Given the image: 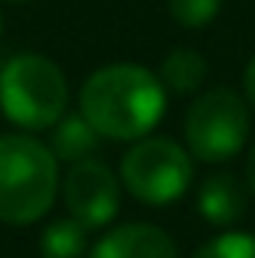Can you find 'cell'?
Masks as SVG:
<instances>
[{"label": "cell", "mask_w": 255, "mask_h": 258, "mask_svg": "<svg viewBox=\"0 0 255 258\" xmlns=\"http://www.w3.org/2000/svg\"><path fill=\"white\" fill-rule=\"evenodd\" d=\"M89 258H177L173 239L151 222H128L108 229L92 245Z\"/></svg>", "instance_id": "52a82bcc"}, {"label": "cell", "mask_w": 255, "mask_h": 258, "mask_svg": "<svg viewBox=\"0 0 255 258\" xmlns=\"http://www.w3.org/2000/svg\"><path fill=\"white\" fill-rule=\"evenodd\" d=\"M89 229L82 222L69 219H56L39 232V255L43 258H82L85 248H89V239H85Z\"/></svg>", "instance_id": "8fae6325"}, {"label": "cell", "mask_w": 255, "mask_h": 258, "mask_svg": "<svg viewBox=\"0 0 255 258\" xmlns=\"http://www.w3.org/2000/svg\"><path fill=\"white\" fill-rule=\"evenodd\" d=\"M245 183H249V193L255 196V144L249 147V160H245Z\"/></svg>", "instance_id": "9a60e30c"}, {"label": "cell", "mask_w": 255, "mask_h": 258, "mask_svg": "<svg viewBox=\"0 0 255 258\" xmlns=\"http://www.w3.org/2000/svg\"><path fill=\"white\" fill-rule=\"evenodd\" d=\"M59 189V160L30 134H0V222L30 226L49 213Z\"/></svg>", "instance_id": "7a4b0ae2"}, {"label": "cell", "mask_w": 255, "mask_h": 258, "mask_svg": "<svg viewBox=\"0 0 255 258\" xmlns=\"http://www.w3.org/2000/svg\"><path fill=\"white\" fill-rule=\"evenodd\" d=\"M245 98H249L252 108H255V56L249 59V66H245Z\"/></svg>", "instance_id": "5bb4252c"}, {"label": "cell", "mask_w": 255, "mask_h": 258, "mask_svg": "<svg viewBox=\"0 0 255 258\" xmlns=\"http://www.w3.org/2000/svg\"><path fill=\"white\" fill-rule=\"evenodd\" d=\"M160 82H164L167 92L177 95H197L200 85L206 79V59L200 56L197 49H173L164 56L160 62Z\"/></svg>", "instance_id": "30bf717a"}, {"label": "cell", "mask_w": 255, "mask_h": 258, "mask_svg": "<svg viewBox=\"0 0 255 258\" xmlns=\"http://www.w3.org/2000/svg\"><path fill=\"white\" fill-rule=\"evenodd\" d=\"M10 4H26V0H10Z\"/></svg>", "instance_id": "e0dca14e"}, {"label": "cell", "mask_w": 255, "mask_h": 258, "mask_svg": "<svg viewBox=\"0 0 255 258\" xmlns=\"http://www.w3.org/2000/svg\"><path fill=\"white\" fill-rule=\"evenodd\" d=\"M193 258H255V235L252 232H223L203 242Z\"/></svg>", "instance_id": "7c38bea8"}, {"label": "cell", "mask_w": 255, "mask_h": 258, "mask_svg": "<svg viewBox=\"0 0 255 258\" xmlns=\"http://www.w3.org/2000/svg\"><path fill=\"white\" fill-rule=\"evenodd\" d=\"M69 105L66 72L49 56L23 52L0 69V111L20 131H49Z\"/></svg>", "instance_id": "3957f363"}, {"label": "cell", "mask_w": 255, "mask_h": 258, "mask_svg": "<svg viewBox=\"0 0 255 258\" xmlns=\"http://www.w3.org/2000/svg\"><path fill=\"white\" fill-rule=\"evenodd\" d=\"M167 88L160 76L138 62H111L95 69L79 92V114L111 141H141L160 124Z\"/></svg>", "instance_id": "6da1fadb"}, {"label": "cell", "mask_w": 255, "mask_h": 258, "mask_svg": "<svg viewBox=\"0 0 255 258\" xmlns=\"http://www.w3.org/2000/svg\"><path fill=\"white\" fill-rule=\"evenodd\" d=\"M62 203L85 229H102L121 209V180L95 157L76 160L62 176Z\"/></svg>", "instance_id": "8992f818"}, {"label": "cell", "mask_w": 255, "mask_h": 258, "mask_svg": "<svg viewBox=\"0 0 255 258\" xmlns=\"http://www.w3.org/2000/svg\"><path fill=\"white\" fill-rule=\"evenodd\" d=\"M118 180L144 206H170L190 189L193 157L173 138L147 134V138L134 141V147L121 157Z\"/></svg>", "instance_id": "277c9868"}, {"label": "cell", "mask_w": 255, "mask_h": 258, "mask_svg": "<svg viewBox=\"0 0 255 258\" xmlns=\"http://www.w3.org/2000/svg\"><path fill=\"white\" fill-rule=\"evenodd\" d=\"M0 36H4V17H0Z\"/></svg>", "instance_id": "2e32d148"}, {"label": "cell", "mask_w": 255, "mask_h": 258, "mask_svg": "<svg viewBox=\"0 0 255 258\" xmlns=\"http://www.w3.org/2000/svg\"><path fill=\"white\" fill-rule=\"evenodd\" d=\"M49 151L56 160L62 164H76V160H85L95 154L102 134L82 118V114H62L56 124L49 127Z\"/></svg>", "instance_id": "9c48e42d"}, {"label": "cell", "mask_w": 255, "mask_h": 258, "mask_svg": "<svg viewBox=\"0 0 255 258\" xmlns=\"http://www.w3.org/2000/svg\"><path fill=\"white\" fill-rule=\"evenodd\" d=\"M245 206H249L245 186L232 173H213L210 180L200 183L197 213L213 226H236L245 216Z\"/></svg>", "instance_id": "ba28073f"}, {"label": "cell", "mask_w": 255, "mask_h": 258, "mask_svg": "<svg viewBox=\"0 0 255 258\" xmlns=\"http://www.w3.org/2000/svg\"><path fill=\"white\" fill-rule=\"evenodd\" d=\"M167 7H170V17L177 20L180 26H186V30H203V26H210L213 20H216L223 0H167Z\"/></svg>", "instance_id": "4fadbf2b"}, {"label": "cell", "mask_w": 255, "mask_h": 258, "mask_svg": "<svg viewBox=\"0 0 255 258\" xmlns=\"http://www.w3.org/2000/svg\"><path fill=\"white\" fill-rule=\"evenodd\" d=\"M249 108L232 88H206L190 101L183 118V138L190 157L203 164L232 160L249 141Z\"/></svg>", "instance_id": "5b68a950"}]
</instances>
